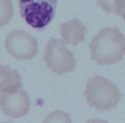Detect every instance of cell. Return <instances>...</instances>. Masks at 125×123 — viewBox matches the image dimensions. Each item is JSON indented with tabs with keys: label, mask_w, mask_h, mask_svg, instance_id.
I'll return each instance as SVG.
<instances>
[{
	"label": "cell",
	"mask_w": 125,
	"mask_h": 123,
	"mask_svg": "<svg viewBox=\"0 0 125 123\" xmlns=\"http://www.w3.org/2000/svg\"><path fill=\"white\" fill-rule=\"evenodd\" d=\"M58 0H18L21 17L31 27L42 30L53 18Z\"/></svg>",
	"instance_id": "3"
},
{
	"label": "cell",
	"mask_w": 125,
	"mask_h": 123,
	"mask_svg": "<svg viewBox=\"0 0 125 123\" xmlns=\"http://www.w3.org/2000/svg\"><path fill=\"white\" fill-rule=\"evenodd\" d=\"M89 47L92 59L98 64H114L125 56V37L117 27H105L94 36Z\"/></svg>",
	"instance_id": "1"
},
{
	"label": "cell",
	"mask_w": 125,
	"mask_h": 123,
	"mask_svg": "<svg viewBox=\"0 0 125 123\" xmlns=\"http://www.w3.org/2000/svg\"><path fill=\"white\" fill-rule=\"evenodd\" d=\"M85 96L89 105L100 111L115 108L121 98L118 87L99 75H95L88 81Z\"/></svg>",
	"instance_id": "2"
},
{
	"label": "cell",
	"mask_w": 125,
	"mask_h": 123,
	"mask_svg": "<svg viewBox=\"0 0 125 123\" xmlns=\"http://www.w3.org/2000/svg\"><path fill=\"white\" fill-rule=\"evenodd\" d=\"M22 86L21 76L9 66L0 64V92H12Z\"/></svg>",
	"instance_id": "8"
},
{
	"label": "cell",
	"mask_w": 125,
	"mask_h": 123,
	"mask_svg": "<svg viewBox=\"0 0 125 123\" xmlns=\"http://www.w3.org/2000/svg\"><path fill=\"white\" fill-rule=\"evenodd\" d=\"M0 107L3 113L8 117L19 118L28 114L31 102L27 92L21 86L12 92L1 93Z\"/></svg>",
	"instance_id": "6"
},
{
	"label": "cell",
	"mask_w": 125,
	"mask_h": 123,
	"mask_svg": "<svg viewBox=\"0 0 125 123\" xmlns=\"http://www.w3.org/2000/svg\"><path fill=\"white\" fill-rule=\"evenodd\" d=\"M47 66L58 75H64L74 70L76 61L65 42L60 39L51 38L47 44L45 53Z\"/></svg>",
	"instance_id": "4"
},
{
	"label": "cell",
	"mask_w": 125,
	"mask_h": 123,
	"mask_svg": "<svg viewBox=\"0 0 125 123\" xmlns=\"http://www.w3.org/2000/svg\"><path fill=\"white\" fill-rule=\"evenodd\" d=\"M117 0H97V4L107 13H116Z\"/></svg>",
	"instance_id": "10"
},
{
	"label": "cell",
	"mask_w": 125,
	"mask_h": 123,
	"mask_svg": "<svg viewBox=\"0 0 125 123\" xmlns=\"http://www.w3.org/2000/svg\"><path fill=\"white\" fill-rule=\"evenodd\" d=\"M13 15L12 0H0V27L7 24Z\"/></svg>",
	"instance_id": "9"
},
{
	"label": "cell",
	"mask_w": 125,
	"mask_h": 123,
	"mask_svg": "<svg viewBox=\"0 0 125 123\" xmlns=\"http://www.w3.org/2000/svg\"><path fill=\"white\" fill-rule=\"evenodd\" d=\"M116 14L121 15L125 21V0H117L116 5Z\"/></svg>",
	"instance_id": "11"
},
{
	"label": "cell",
	"mask_w": 125,
	"mask_h": 123,
	"mask_svg": "<svg viewBox=\"0 0 125 123\" xmlns=\"http://www.w3.org/2000/svg\"><path fill=\"white\" fill-rule=\"evenodd\" d=\"M7 52L14 58L27 61L34 58L38 51L37 40L25 30H13L5 39Z\"/></svg>",
	"instance_id": "5"
},
{
	"label": "cell",
	"mask_w": 125,
	"mask_h": 123,
	"mask_svg": "<svg viewBox=\"0 0 125 123\" xmlns=\"http://www.w3.org/2000/svg\"><path fill=\"white\" fill-rule=\"evenodd\" d=\"M61 35L64 42L74 46L84 41L87 29L78 18L71 19L60 25Z\"/></svg>",
	"instance_id": "7"
}]
</instances>
